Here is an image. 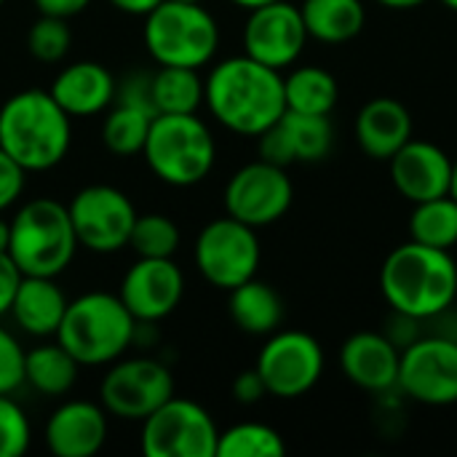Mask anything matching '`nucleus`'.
Listing matches in <instances>:
<instances>
[{
  "mask_svg": "<svg viewBox=\"0 0 457 457\" xmlns=\"http://www.w3.org/2000/svg\"><path fill=\"white\" fill-rule=\"evenodd\" d=\"M70 46H72V32H70L67 19L40 13L29 24L27 48H29L32 59H37L43 64H56L70 54Z\"/></svg>",
  "mask_w": 457,
  "mask_h": 457,
  "instance_id": "obj_33",
  "label": "nucleus"
},
{
  "mask_svg": "<svg viewBox=\"0 0 457 457\" xmlns=\"http://www.w3.org/2000/svg\"><path fill=\"white\" fill-rule=\"evenodd\" d=\"M112 8H118L120 13H129V16H147L153 8H158L163 0H110Z\"/></svg>",
  "mask_w": 457,
  "mask_h": 457,
  "instance_id": "obj_40",
  "label": "nucleus"
},
{
  "mask_svg": "<svg viewBox=\"0 0 457 457\" xmlns=\"http://www.w3.org/2000/svg\"><path fill=\"white\" fill-rule=\"evenodd\" d=\"M356 139L370 158L391 161L412 139V115L402 102L391 96L370 99L359 110Z\"/></svg>",
  "mask_w": 457,
  "mask_h": 457,
  "instance_id": "obj_22",
  "label": "nucleus"
},
{
  "mask_svg": "<svg viewBox=\"0 0 457 457\" xmlns=\"http://www.w3.org/2000/svg\"><path fill=\"white\" fill-rule=\"evenodd\" d=\"M147 169L171 187H193L209 177L217 161V142L209 126L195 115L161 112L153 118L145 147Z\"/></svg>",
  "mask_w": 457,
  "mask_h": 457,
  "instance_id": "obj_6",
  "label": "nucleus"
},
{
  "mask_svg": "<svg viewBox=\"0 0 457 457\" xmlns=\"http://www.w3.org/2000/svg\"><path fill=\"white\" fill-rule=\"evenodd\" d=\"M300 13L308 37L332 46L353 40L367 21V11L361 0H303Z\"/></svg>",
  "mask_w": 457,
  "mask_h": 457,
  "instance_id": "obj_25",
  "label": "nucleus"
},
{
  "mask_svg": "<svg viewBox=\"0 0 457 457\" xmlns=\"http://www.w3.org/2000/svg\"><path fill=\"white\" fill-rule=\"evenodd\" d=\"M155 112L137 107V104H123L112 102L107 107L104 123H102V142L110 153L129 158V155H142L150 123Z\"/></svg>",
  "mask_w": 457,
  "mask_h": 457,
  "instance_id": "obj_29",
  "label": "nucleus"
},
{
  "mask_svg": "<svg viewBox=\"0 0 457 457\" xmlns=\"http://www.w3.org/2000/svg\"><path fill=\"white\" fill-rule=\"evenodd\" d=\"M254 370L260 372L268 396L300 399L311 394L324 375V348L308 332L276 329L268 335Z\"/></svg>",
  "mask_w": 457,
  "mask_h": 457,
  "instance_id": "obj_12",
  "label": "nucleus"
},
{
  "mask_svg": "<svg viewBox=\"0 0 457 457\" xmlns=\"http://www.w3.org/2000/svg\"><path fill=\"white\" fill-rule=\"evenodd\" d=\"M182 3H201V0H182Z\"/></svg>",
  "mask_w": 457,
  "mask_h": 457,
  "instance_id": "obj_46",
  "label": "nucleus"
},
{
  "mask_svg": "<svg viewBox=\"0 0 457 457\" xmlns=\"http://www.w3.org/2000/svg\"><path fill=\"white\" fill-rule=\"evenodd\" d=\"M402 394L426 407L457 404V340L455 337H418L402 348L399 386Z\"/></svg>",
  "mask_w": 457,
  "mask_h": 457,
  "instance_id": "obj_14",
  "label": "nucleus"
},
{
  "mask_svg": "<svg viewBox=\"0 0 457 457\" xmlns=\"http://www.w3.org/2000/svg\"><path fill=\"white\" fill-rule=\"evenodd\" d=\"M442 3H445V5H447L450 11H455V13H457V0H442Z\"/></svg>",
  "mask_w": 457,
  "mask_h": 457,
  "instance_id": "obj_45",
  "label": "nucleus"
},
{
  "mask_svg": "<svg viewBox=\"0 0 457 457\" xmlns=\"http://www.w3.org/2000/svg\"><path fill=\"white\" fill-rule=\"evenodd\" d=\"M220 428L193 399L171 396L142 420L139 450L145 457H217Z\"/></svg>",
  "mask_w": 457,
  "mask_h": 457,
  "instance_id": "obj_8",
  "label": "nucleus"
},
{
  "mask_svg": "<svg viewBox=\"0 0 457 457\" xmlns=\"http://www.w3.org/2000/svg\"><path fill=\"white\" fill-rule=\"evenodd\" d=\"M193 257L206 284L230 292L257 276L262 249L254 228L225 214L201 228Z\"/></svg>",
  "mask_w": 457,
  "mask_h": 457,
  "instance_id": "obj_9",
  "label": "nucleus"
},
{
  "mask_svg": "<svg viewBox=\"0 0 457 457\" xmlns=\"http://www.w3.org/2000/svg\"><path fill=\"white\" fill-rule=\"evenodd\" d=\"M287 445L281 434L265 423H238L220 431L217 457H281Z\"/></svg>",
  "mask_w": 457,
  "mask_h": 457,
  "instance_id": "obj_31",
  "label": "nucleus"
},
{
  "mask_svg": "<svg viewBox=\"0 0 457 457\" xmlns=\"http://www.w3.org/2000/svg\"><path fill=\"white\" fill-rule=\"evenodd\" d=\"M78 359L54 337V343H40L24 351V386L43 396H64L78 380Z\"/></svg>",
  "mask_w": 457,
  "mask_h": 457,
  "instance_id": "obj_26",
  "label": "nucleus"
},
{
  "mask_svg": "<svg viewBox=\"0 0 457 457\" xmlns=\"http://www.w3.org/2000/svg\"><path fill=\"white\" fill-rule=\"evenodd\" d=\"M228 295H230V300H228L230 319L241 332L254 335V337H268L281 327L284 300L270 284H265L254 276V278L238 284L236 289H230Z\"/></svg>",
  "mask_w": 457,
  "mask_h": 457,
  "instance_id": "obj_24",
  "label": "nucleus"
},
{
  "mask_svg": "<svg viewBox=\"0 0 457 457\" xmlns=\"http://www.w3.org/2000/svg\"><path fill=\"white\" fill-rule=\"evenodd\" d=\"M402 348L380 332H356L340 348L343 375L370 394H386L399 386Z\"/></svg>",
  "mask_w": 457,
  "mask_h": 457,
  "instance_id": "obj_20",
  "label": "nucleus"
},
{
  "mask_svg": "<svg viewBox=\"0 0 457 457\" xmlns=\"http://www.w3.org/2000/svg\"><path fill=\"white\" fill-rule=\"evenodd\" d=\"M72 145V118L51 91L24 88L0 107V147L29 174L59 166Z\"/></svg>",
  "mask_w": 457,
  "mask_h": 457,
  "instance_id": "obj_3",
  "label": "nucleus"
},
{
  "mask_svg": "<svg viewBox=\"0 0 457 457\" xmlns=\"http://www.w3.org/2000/svg\"><path fill=\"white\" fill-rule=\"evenodd\" d=\"M394 187L412 204L450 195L453 158L434 142L410 139L391 161Z\"/></svg>",
  "mask_w": 457,
  "mask_h": 457,
  "instance_id": "obj_18",
  "label": "nucleus"
},
{
  "mask_svg": "<svg viewBox=\"0 0 457 457\" xmlns=\"http://www.w3.org/2000/svg\"><path fill=\"white\" fill-rule=\"evenodd\" d=\"M137 319L110 292H86L67 303L56 340L80 367H107L134 345Z\"/></svg>",
  "mask_w": 457,
  "mask_h": 457,
  "instance_id": "obj_4",
  "label": "nucleus"
},
{
  "mask_svg": "<svg viewBox=\"0 0 457 457\" xmlns=\"http://www.w3.org/2000/svg\"><path fill=\"white\" fill-rule=\"evenodd\" d=\"M260 158L276 166L316 163L332 153L335 129L329 115H305L287 110L268 131L260 137Z\"/></svg>",
  "mask_w": 457,
  "mask_h": 457,
  "instance_id": "obj_17",
  "label": "nucleus"
},
{
  "mask_svg": "<svg viewBox=\"0 0 457 457\" xmlns=\"http://www.w3.org/2000/svg\"><path fill=\"white\" fill-rule=\"evenodd\" d=\"M142 37L155 64L201 70L220 48V24L201 3L163 0L145 16Z\"/></svg>",
  "mask_w": 457,
  "mask_h": 457,
  "instance_id": "obj_7",
  "label": "nucleus"
},
{
  "mask_svg": "<svg viewBox=\"0 0 457 457\" xmlns=\"http://www.w3.org/2000/svg\"><path fill=\"white\" fill-rule=\"evenodd\" d=\"M185 295V273L174 257H137L123 273L118 297L137 321L158 324L171 316Z\"/></svg>",
  "mask_w": 457,
  "mask_h": 457,
  "instance_id": "obj_16",
  "label": "nucleus"
},
{
  "mask_svg": "<svg viewBox=\"0 0 457 457\" xmlns=\"http://www.w3.org/2000/svg\"><path fill=\"white\" fill-rule=\"evenodd\" d=\"M308 43V29L297 5L287 0H273L249 11L244 24V54L273 67H292Z\"/></svg>",
  "mask_w": 457,
  "mask_h": 457,
  "instance_id": "obj_15",
  "label": "nucleus"
},
{
  "mask_svg": "<svg viewBox=\"0 0 457 457\" xmlns=\"http://www.w3.org/2000/svg\"><path fill=\"white\" fill-rule=\"evenodd\" d=\"M410 238L434 249L453 252L457 246V201L453 195H439L415 204L410 214Z\"/></svg>",
  "mask_w": 457,
  "mask_h": 457,
  "instance_id": "obj_30",
  "label": "nucleus"
},
{
  "mask_svg": "<svg viewBox=\"0 0 457 457\" xmlns=\"http://www.w3.org/2000/svg\"><path fill=\"white\" fill-rule=\"evenodd\" d=\"M204 104L228 131L260 137L284 112V75L246 54L222 59L204 78Z\"/></svg>",
  "mask_w": 457,
  "mask_h": 457,
  "instance_id": "obj_1",
  "label": "nucleus"
},
{
  "mask_svg": "<svg viewBox=\"0 0 457 457\" xmlns=\"http://www.w3.org/2000/svg\"><path fill=\"white\" fill-rule=\"evenodd\" d=\"M380 289L394 313L431 321L457 300L455 257L418 241L402 244L380 268Z\"/></svg>",
  "mask_w": 457,
  "mask_h": 457,
  "instance_id": "obj_2",
  "label": "nucleus"
},
{
  "mask_svg": "<svg viewBox=\"0 0 457 457\" xmlns=\"http://www.w3.org/2000/svg\"><path fill=\"white\" fill-rule=\"evenodd\" d=\"M222 201H225V212L233 220L260 230L278 222L289 212L295 201V187L284 166L260 158L241 166L228 179Z\"/></svg>",
  "mask_w": 457,
  "mask_h": 457,
  "instance_id": "obj_13",
  "label": "nucleus"
},
{
  "mask_svg": "<svg viewBox=\"0 0 457 457\" xmlns=\"http://www.w3.org/2000/svg\"><path fill=\"white\" fill-rule=\"evenodd\" d=\"M78 252L70 212L56 198H32L11 220L8 254L21 276L64 273Z\"/></svg>",
  "mask_w": 457,
  "mask_h": 457,
  "instance_id": "obj_5",
  "label": "nucleus"
},
{
  "mask_svg": "<svg viewBox=\"0 0 457 457\" xmlns=\"http://www.w3.org/2000/svg\"><path fill=\"white\" fill-rule=\"evenodd\" d=\"M19 284H21V270L16 268L8 252H0V319L11 313V303Z\"/></svg>",
  "mask_w": 457,
  "mask_h": 457,
  "instance_id": "obj_37",
  "label": "nucleus"
},
{
  "mask_svg": "<svg viewBox=\"0 0 457 457\" xmlns=\"http://www.w3.org/2000/svg\"><path fill=\"white\" fill-rule=\"evenodd\" d=\"M174 396L171 370L150 356L115 359L99 383V404L118 420L142 423Z\"/></svg>",
  "mask_w": 457,
  "mask_h": 457,
  "instance_id": "obj_10",
  "label": "nucleus"
},
{
  "mask_svg": "<svg viewBox=\"0 0 457 457\" xmlns=\"http://www.w3.org/2000/svg\"><path fill=\"white\" fill-rule=\"evenodd\" d=\"M32 445V426L27 412L11 399V394H0V457H21Z\"/></svg>",
  "mask_w": 457,
  "mask_h": 457,
  "instance_id": "obj_34",
  "label": "nucleus"
},
{
  "mask_svg": "<svg viewBox=\"0 0 457 457\" xmlns=\"http://www.w3.org/2000/svg\"><path fill=\"white\" fill-rule=\"evenodd\" d=\"M450 195L457 201V161H453V179H450Z\"/></svg>",
  "mask_w": 457,
  "mask_h": 457,
  "instance_id": "obj_44",
  "label": "nucleus"
},
{
  "mask_svg": "<svg viewBox=\"0 0 457 457\" xmlns=\"http://www.w3.org/2000/svg\"><path fill=\"white\" fill-rule=\"evenodd\" d=\"M46 447L56 457H94L107 442V410L72 399L59 404L46 423Z\"/></svg>",
  "mask_w": 457,
  "mask_h": 457,
  "instance_id": "obj_19",
  "label": "nucleus"
},
{
  "mask_svg": "<svg viewBox=\"0 0 457 457\" xmlns=\"http://www.w3.org/2000/svg\"><path fill=\"white\" fill-rule=\"evenodd\" d=\"M51 96L70 118H91L115 102V78L99 62H72L51 83Z\"/></svg>",
  "mask_w": 457,
  "mask_h": 457,
  "instance_id": "obj_21",
  "label": "nucleus"
},
{
  "mask_svg": "<svg viewBox=\"0 0 457 457\" xmlns=\"http://www.w3.org/2000/svg\"><path fill=\"white\" fill-rule=\"evenodd\" d=\"M153 104L155 112H171V115H187L198 112L204 104V78L193 67H169L158 64L150 80Z\"/></svg>",
  "mask_w": 457,
  "mask_h": 457,
  "instance_id": "obj_28",
  "label": "nucleus"
},
{
  "mask_svg": "<svg viewBox=\"0 0 457 457\" xmlns=\"http://www.w3.org/2000/svg\"><path fill=\"white\" fill-rule=\"evenodd\" d=\"M3 3H5V0H0V5H3Z\"/></svg>",
  "mask_w": 457,
  "mask_h": 457,
  "instance_id": "obj_47",
  "label": "nucleus"
},
{
  "mask_svg": "<svg viewBox=\"0 0 457 457\" xmlns=\"http://www.w3.org/2000/svg\"><path fill=\"white\" fill-rule=\"evenodd\" d=\"M182 244L177 222L166 214H137L129 246L137 257H174Z\"/></svg>",
  "mask_w": 457,
  "mask_h": 457,
  "instance_id": "obj_32",
  "label": "nucleus"
},
{
  "mask_svg": "<svg viewBox=\"0 0 457 457\" xmlns=\"http://www.w3.org/2000/svg\"><path fill=\"white\" fill-rule=\"evenodd\" d=\"M380 5H386V8H396V11H407V8H418V5H423L426 0H378Z\"/></svg>",
  "mask_w": 457,
  "mask_h": 457,
  "instance_id": "obj_41",
  "label": "nucleus"
},
{
  "mask_svg": "<svg viewBox=\"0 0 457 457\" xmlns=\"http://www.w3.org/2000/svg\"><path fill=\"white\" fill-rule=\"evenodd\" d=\"M78 246L96 254H112L129 246L137 209L131 198L112 185H86L67 204Z\"/></svg>",
  "mask_w": 457,
  "mask_h": 457,
  "instance_id": "obj_11",
  "label": "nucleus"
},
{
  "mask_svg": "<svg viewBox=\"0 0 457 457\" xmlns=\"http://www.w3.org/2000/svg\"><path fill=\"white\" fill-rule=\"evenodd\" d=\"M37 13L46 16H59V19H72L80 11H86L91 5V0H32Z\"/></svg>",
  "mask_w": 457,
  "mask_h": 457,
  "instance_id": "obj_39",
  "label": "nucleus"
},
{
  "mask_svg": "<svg viewBox=\"0 0 457 457\" xmlns=\"http://www.w3.org/2000/svg\"><path fill=\"white\" fill-rule=\"evenodd\" d=\"M233 5H238V8H246V11H254V8H260V5H268V3H273V0H230Z\"/></svg>",
  "mask_w": 457,
  "mask_h": 457,
  "instance_id": "obj_43",
  "label": "nucleus"
},
{
  "mask_svg": "<svg viewBox=\"0 0 457 457\" xmlns=\"http://www.w3.org/2000/svg\"><path fill=\"white\" fill-rule=\"evenodd\" d=\"M24 386V348L0 327V394H13Z\"/></svg>",
  "mask_w": 457,
  "mask_h": 457,
  "instance_id": "obj_35",
  "label": "nucleus"
},
{
  "mask_svg": "<svg viewBox=\"0 0 457 457\" xmlns=\"http://www.w3.org/2000/svg\"><path fill=\"white\" fill-rule=\"evenodd\" d=\"M265 396H268V388H265V383H262L257 370H244L233 380V399L238 404H257Z\"/></svg>",
  "mask_w": 457,
  "mask_h": 457,
  "instance_id": "obj_38",
  "label": "nucleus"
},
{
  "mask_svg": "<svg viewBox=\"0 0 457 457\" xmlns=\"http://www.w3.org/2000/svg\"><path fill=\"white\" fill-rule=\"evenodd\" d=\"M340 99L337 80L329 70L308 64L297 67L284 78V102L292 112L305 115H329Z\"/></svg>",
  "mask_w": 457,
  "mask_h": 457,
  "instance_id": "obj_27",
  "label": "nucleus"
},
{
  "mask_svg": "<svg viewBox=\"0 0 457 457\" xmlns=\"http://www.w3.org/2000/svg\"><path fill=\"white\" fill-rule=\"evenodd\" d=\"M24 179H27V171L0 147V214L21 198Z\"/></svg>",
  "mask_w": 457,
  "mask_h": 457,
  "instance_id": "obj_36",
  "label": "nucleus"
},
{
  "mask_svg": "<svg viewBox=\"0 0 457 457\" xmlns=\"http://www.w3.org/2000/svg\"><path fill=\"white\" fill-rule=\"evenodd\" d=\"M11 241V220H0V252H8Z\"/></svg>",
  "mask_w": 457,
  "mask_h": 457,
  "instance_id": "obj_42",
  "label": "nucleus"
},
{
  "mask_svg": "<svg viewBox=\"0 0 457 457\" xmlns=\"http://www.w3.org/2000/svg\"><path fill=\"white\" fill-rule=\"evenodd\" d=\"M67 295L48 276H21V284L11 303V319L16 327L32 337L48 340L56 337V329L67 311Z\"/></svg>",
  "mask_w": 457,
  "mask_h": 457,
  "instance_id": "obj_23",
  "label": "nucleus"
}]
</instances>
